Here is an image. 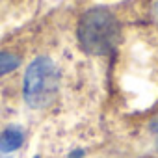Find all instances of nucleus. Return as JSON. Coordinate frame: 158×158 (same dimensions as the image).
I'll return each mask as SVG.
<instances>
[{
    "instance_id": "f03ea898",
    "label": "nucleus",
    "mask_w": 158,
    "mask_h": 158,
    "mask_svg": "<svg viewBox=\"0 0 158 158\" xmlns=\"http://www.w3.org/2000/svg\"><path fill=\"white\" fill-rule=\"evenodd\" d=\"M58 88H60V73L50 58L41 56L28 65L24 74L23 93L30 108L39 110L48 106L56 99Z\"/></svg>"
},
{
    "instance_id": "f257e3e1",
    "label": "nucleus",
    "mask_w": 158,
    "mask_h": 158,
    "mask_svg": "<svg viewBox=\"0 0 158 158\" xmlns=\"http://www.w3.org/2000/svg\"><path fill=\"white\" fill-rule=\"evenodd\" d=\"M121 26L114 13L102 8L86 11L78 23V41L88 54L104 56L115 50L119 43Z\"/></svg>"
},
{
    "instance_id": "423d86ee",
    "label": "nucleus",
    "mask_w": 158,
    "mask_h": 158,
    "mask_svg": "<svg viewBox=\"0 0 158 158\" xmlns=\"http://www.w3.org/2000/svg\"><path fill=\"white\" fill-rule=\"evenodd\" d=\"M35 158H39V156H35Z\"/></svg>"
},
{
    "instance_id": "39448f33",
    "label": "nucleus",
    "mask_w": 158,
    "mask_h": 158,
    "mask_svg": "<svg viewBox=\"0 0 158 158\" xmlns=\"http://www.w3.org/2000/svg\"><path fill=\"white\" fill-rule=\"evenodd\" d=\"M151 128H152V132H156V134H158V117H156V119L152 121V125H151Z\"/></svg>"
},
{
    "instance_id": "7ed1b4c3",
    "label": "nucleus",
    "mask_w": 158,
    "mask_h": 158,
    "mask_svg": "<svg viewBox=\"0 0 158 158\" xmlns=\"http://www.w3.org/2000/svg\"><path fill=\"white\" fill-rule=\"evenodd\" d=\"M24 141V134L19 127H8L0 136V152H13Z\"/></svg>"
},
{
    "instance_id": "20e7f679",
    "label": "nucleus",
    "mask_w": 158,
    "mask_h": 158,
    "mask_svg": "<svg viewBox=\"0 0 158 158\" xmlns=\"http://www.w3.org/2000/svg\"><path fill=\"white\" fill-rule=\"evenodd\" d=\"M21 65V58L11 52H0V76L15 71Z\"/></svg>"
}]
</instances>
